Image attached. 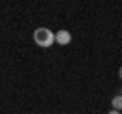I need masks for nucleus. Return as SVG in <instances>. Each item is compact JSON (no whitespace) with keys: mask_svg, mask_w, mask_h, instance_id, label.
Wrapping results in <instances>:
<instances>
[{"mask_svg":"<svg viewBox=\"0 0 122 114\" xmlns=\"http://www.w3.org/2000/svg\"><path fill=\"white\" fill-rule=\"evenodd\" d=\"M33 41H35L39 47H51V45L55 43V33L49 31L47 26H39V29H35V33H33Z\"/></svg>","mask_w":122,"mask_h":114,"instance_id":"obj_1","label":"nucleus"},{"mask_svg":"<svg viewBox=\"0 0 122 114\" xmlns=\"http://www.w3.org/2000/svg\"><path fill=\"white\" fill-rule=\"evenodd\" d=\"M55 43H59V45H69V43H71L69 31H65V29L57 31V33H55Z\"/></svg>","mask_w":122,"mask_h":114,"instance_id":"obj_2","label":"nucleus"},{"mask_svg":"<svg viewBox=\"0 0 122 114\" xmlns=\"http://www.w3.org/2000/svg\"><path fill=\"white\" fill-rule=\"evenodd\" d=\"M112 106H114V110H122V94L112 98Z\"/></svg>","mask_w":122,"mask_h":114,"instance_id":"obj_3","label":"nucleus"},{"mask_svg":"<svg viewBox=\"0 0 122 114\" xmlns=\"http://www.w3.org/2000/svg\"><path fill=\"white\" fill-rule=\"evenodd\" d=\"M108 114H120V110H112V112H108Z\"/></svg>","mask_w":122,"mask_h":114,"instance_id":"obj_4","label":"nucleus"},{"mask_svg":"<svg viewBox=\"0 0 122 114\" xmlns=\"http://www.w3.org/2000/svg\"><path fill=\"white\" fill-rule=\"evenodd\" d=\"M118 78L122 79V67H120V69H118Z\"/></svg>","mask_w":122,"mask_h":114,"instance_id":"obj_5","label":"nucleus"}]
</instances>
